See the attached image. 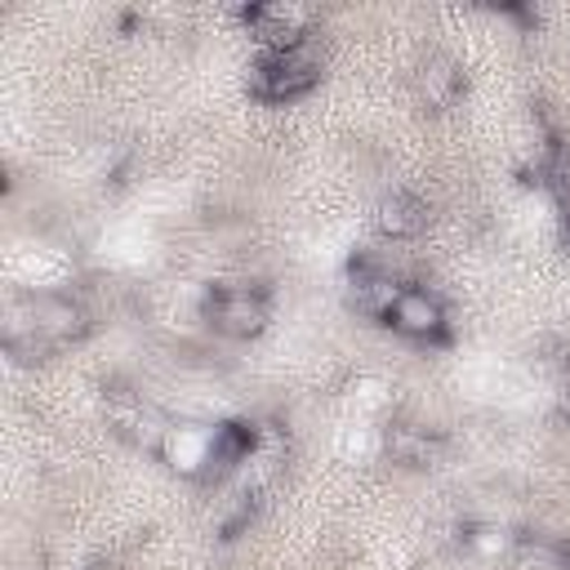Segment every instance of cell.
Wrapping results in <instances>:
<instances>
[{"instance_id":"cell-1","label":"cell","mask_w":570,"mask_h":570,"mask_svg":"<svg viewBox=\"0 0 570 570\" xmlns=\"http://www.w3.org/2000/svg\"><path fill=\"white\" fill-rule=\"evenodd\" d=\"M316 80H321V62L312 58L307 45H298V49H267V53L254 62V71H249V89H254L258 98H267V102L298 98V94H307Z\"/></svg>"},{"instance_id":"cell-2","label":"cell","mask_w":570,"mask_h":570,"mask_svg":"<svg viewBox=\"0 0 570 570\" xmlns=\"http://www.w3.org/2000/svg\"><path fill=\"white\" fill-rule=\"evenodd\" d=\"M205 316H209V325L218 330V334H227V338H258L263 330H267V321H272V312H267V298L258 294V289H218L214 298H209V307H205Z\"/></svg>"},{"instance_id":"cell-3","label":"cell","mask_w":570,"mask_h":570,"mask_svg":"<svg viewBox=\"0 0 570 570\" xmlns=\"http://www.w3.org/2000/svg\"><path fill=\"white\" fill-rule=\"evenodd\" d=\"M214 445H218V428H200V423H169L165 441H160V459L183 472V476H200L214 468Z\"/></svg>"},{"instance_id":"cell-4","label":"cell","mask_w":570,"mask_h":570,"mask_svg":"<svg viewBox=\"0 0 570 570\" xmlns=\"http://www.w3.org/2000/svg\"><path fill=\"white\" fill-rule=\"evenodd\" d=\"M107 423H111V432H120L125 441H134V445H142V450H160V441H165V432H169V419L156 410V405H147V401H138V396H111V405H107Z\"/></svg>"},{"instance_id":"cell-5","label":"cell","mask_w":570,"mask_h":570,"mask_svg":"<svg viewBox=\"0 0 570 570\" xmlns=\"http://www.w3.org/2000/svg\"><path fill=\"white\" fill-rule=\"evenodd\" d=\"M387 321L405 338H441L445 334V307L428 289H401V298L392 303Z\"/></svg>"},{"instance_id":"cell-6","label":"cell","mask_w":570,"mask_h":570,"mask_svg":"<svg viewBox=\"0 0 570 570\" xmlns=\"http://www.w3.org/2000/svg\"><path fill=\"white\" fill-rule=\"evenodd\" d=\"M414 94H419V102H423L428 111H450V107L459 102V94H463V71H459V62L445 58V53H428V58L419 62V71H414Z\"/></svg>"},{"instance_id":"cell-7","label":"cell","mask_w":570,"mask_h":570,"mask_svg":"<svg viewBox=\"0 0 570 570\" xmlns=\"http://www.w3.org/2000/svg\"><path fill=\"white\" fill-rule=\"evenodd\" d=\"M31 316H36V330L45 343H71L89 330V312L67 298V294H40L31 298Z\"/></svg>"},{"instance_id":"cell-8","label":"cell","mask_w":570,"mask_h":570,"mask_svg":"<svg viewBox=\"0 0 570 570\" xmlns=\"http://www.w3.org/2000/svg\"><path fill=\"white\" fill-rule=\"evenodd\" d=\"M249 22L258 27L267 49H298V45H307L303 40V31H307V9L303 4H258V9H249Z\"/></svg>"},{"instance_id":"cell-9","label":"cell","mask_w":570,"mask_h":570,"mask_svg":"<svg viewBox=\"0 0 570 570\" xmlns=\"http://www.w3.org/2000/svg\"><path fill=\"white\" fill-rule=\"evenodd\" d=\"M423 223H428L423 205L414 196H405V191H392V196H383L374 205V232L387 236V240H410V236L423 232Z\"/></svg>"},{"instance_id":"cell-10","label":"cell","mask_w":570,"mask_h":570,"mask_svg":"<svg viewBox=\"0 0 570 570\" xmlns=\"http://www.w3.org/2000/svg\"><path fill=\"white\" fill-rule=\"evenodd\" d=\"M383 445H387L392 463H401V468H423V463H432V454H436V441H432L423 428H410V423L387 428Z\"/></svg>"},{"instance_id":"cell-11","label":"cell","mask_w":570,"mask_h":570,"mask_svg":"<svg viewBox=\"0 0 570 570\" xmlns=\"http://www.w3.org/2000/svg\"><path fill=\"white\" fill-rule=\"evenodd\" d=\"M468 548H472L476 557H503V552L512 548V534L499 530V525H476V530L468 534Z\"/></svg>"}]
</instances>
